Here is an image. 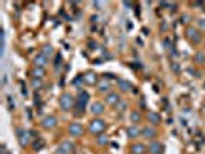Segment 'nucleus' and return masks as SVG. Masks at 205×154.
<instances>
[{"instance_id":"b1692460","label":"nucleus","mask_w":205,"mask_h":154,"mask_svg":"<svg viewBox=\"0 0 205 154\" xmlns=\"http://www.w3.org/2000/svg\"><path fill=\"white\" fill-rule=\"evenodd\" d=\"M82 79H83V77H82V76H77L76 79H74L73 80V85H76V86H79V85H82L80 82H82Z\"/></svg>"},{"instance_id":"6e6552de","label":"nucleus","mask_w":205,"mask_h":154,"mask_svg":"<svg viewBox=\"0 0 205 154\" xmlns=\"http://www.w3.org/2000/svg\"><path fill=\"white\" fill-rule=\"evenodd\" d=\"M120 102V96L116 94V92H110V94L106 96V103L108 105H117Z\"/></svg>"},{"instance_id":"9d476101","label":"nucleus","mask_w":205,"mask_h":154,"mask_svg":"<svg viewBox=\"0 0 205 154\" xmlns=\"http://www.w3.org/2000/svg\"><path fill=\"white\" fill-rule=\"evenodd\" d=\"M142 136L147 137V139H151V137L156 136V130L154 128H148V126H147V128L142 130Z\"/></svg>"},{"instance_id":"393cba45","label":"nucleus","mask_w":205,"mask_h":154,"mask_svg":"<svg viewBox=\"0 0 205 154\" xmlns=\"http://www.w3.org/2000/svg\"><path fill=\"white\" fill-rule=\"evenodd\" d=\"M127 108V102H119L117 103V111H122V110H125Z\"/></svg>"},{"instance_id":"dca6fc26","label":"nucleus","mask_w":205,"mask_h":154,"mask_svg":"<svg viewBox=\"0 0 205 154\" xmlns=\"http://www.w3.org/2000/svg\"><path fill=\"white\" fill-rule=\"evenodd\" d=\"M119 88H120V91H129V90H131V83H129L128 80H120V82H119Z\"/></svg>"},{"instance_id":"39448f33","label":"nucleus","mask_w":205,"mask_h":154,"mask_svg":"<svg viewBox=\"0 0 205 154\" xmlns=\"http://www.w3.org/2000/svg\"><path fill=\"white\" fill-rule=\"evenodd\" d=\"M187 37L191 40V42H194V43L201 40V36H199V32H197L196 28H188L187 29Z\"/></svg>"},{"instance_id":"7ed1b4c3","label":"nucleus","mask_w":205,"mask_h":154,"mask_svg":"<svg viewBox=\"0 0 205 154\" xmlns=\"http://www.w3.org/2000/svg\"><path fill=\"white\" fill-rule=\"evenodd\" d=\"M83 80H85V83H88V85H96V83H97V74H96L94 71H88L86 74L83 76Z\"/></svg>"},{"instance_id":"c85d7f7f","label":"nucleus","mask_w":205,"mask_h":154,"mask_svg":"<svg viewBox=\"0 0 205 154\" xmlns=\"http://www.w3.org/2000/svg\"><path fill=\"white\" fill-rule=\"evenodd\" d=\"M60 59H62V56L57 54V56H56V66H59V65H60Z\"/></svg>"},{"instance_id":"bb28decb","label":"nucleus","mask_w":205,"mask_h":154,"mask_svg":"<svg viewBox=\"0 0 205 154\" xmlns=\"http://www.w3.org/2000/svg\"><path fill=\"white\" fill-rule=\"evenodd\" d=\"M97 142H99V143H102V145H104V143L106 142V137H105V136H100V139L97 140Z\"/></svg>"},{"instance_id":"9b49d317","label":"nucleus","mask_w":205,"mask_h":154,"mask_svg":"<svg viewBox=\"0 0 205 154\" xmlns=\"http://www.w3.org/2000/svg\"><path fill=\"white\" fill-rule=\"evenodd\" d=\"M56 117H46L45 120H43V126H45V128H54V126H56Z\"/></svg>"},{"instance_id":"f3484780","label":"nucleus","mask_w":205,"mask_h":154,"mask_svg":"<svg viewBox=\"0 0 205 154\" xmlns=\"http://www.w3.org/2000/svg\"><path fill=\"white\" fill-rule=\"evenodd\" d=\"M148 119H150V122H151V123H159L160 122V116L158 114V112H150Z\"/></svg>"},{"instance_id":"a878e982","label":"nucleus","mask_w":205,"mask_h":154,"mask_svg":"<svg viewBox=\"0 0 205 154\" xmlns=\"http://www.w3.org/2000/svg\"><path fill=\"white\" fill-rule=\"evenodd\" d=\"M34 148L40 150V148H42V142H34Z\"/></svg>"},{"instance_id":"0eeeda50","label":"nucleus","mask_w":205,"mask_h":154,"mask_svg":"<svg viewBox=\"0 0 205 154\" xmlns=\"http://www.w3.org/2000/svg\"><path fill=\"white\" fill-rule=\"evenodd\" d=\"M148 151L151 153V154H160V153L163 151V146H162V143H159V142H153L151 145L148 146Z\"/></svg>"},{"instance_id":"f03ea898","label":"nucleus","mask_w":205,"mask_h":154,"mask_svg":"<svg viewBox=\"0 0 205 154\" xmlns=\"http://www.w3.org/2000/svg\"><path fill=\"white\" fill-rule=\"evenodd\" d=\"M73 105H74V99L71 94H63L60 97V106H62L63 111H70L73 108Z\"/></svg>"},{"instance_id":"7c9ffc66","label":"nucleus","mask_w":205,"mask_h":154,"mask_svg":"<svg viewBox=\"0 0 205 154\" xmlns=\"http://www.w3.org/2000/svg\"><path fill=\"white\" fill-rule=\"evenodd\" d=\"M56 154H66V153H65V151H62V150H60V148H59V150L56 151Z\"/></svg>"},{"instance_id":"1a4fd4ad","label":"nucleus","mask_w":205,"mask_h":154,"mask_svg":"<svg viewBox=\"0 0 205 154\" xmlns=\"http://www.w3.org/2000/svg\"><path fill=\"white\" fill-rule=\"evenodd\" d=\"M34 63H36L37 66H45V65L48 63V59H46V56H43V54H39L36 59H34Z\"/></svg>"},{"instance_id":"c756f323","label":"nucleus","mask_w":205,"mask_h":154,"mask_svg":"<svg viewBox=\"0 0 205 154\" xmlns=\"http://www.w3.org/2000/svg\"><path fill=\"white\" fill-rule=\"evenodd\" d=\"M171 66L174 68V71H176V72H179V65H177L176 62H174V63H171Z\"/></svg>"},{"instance_id":"cd10ccee","label":"nucleus","mask_w":205,"mask_h":154,"mask_svg":"<svg viewBox=\"0 0 205 154\" xmlns=\"http://www.w3.org/2000/svg\"><path fill=\"white\" fill-rule=\"evenodd\" d=\"M199 26H201L202 29H205V19H201L199 20Z\"/></svg>"},{"instance_id":"423d86ee","label":"nucleus","mask_w":205,"mask_h":154,"mask_svg":"<svg viewBox=\"0 0 205 154\" xmlns=\"http://www.w3.org/2000/svg\"><path fill=\"white\" fill-rule=\"evenodd\" d=\"M17 137H19V142H20V145H22V146H26V145H28V137H29V133L19 130Z\"/></svg>"},{"instance_id":"f257e3e1","label":"nucleus","mask_w":205,"mask_h":154,"mask_svg":"<svg viewBox=\"0 0 205 154\" xmlns=\"http://www.w3.org/2000/svg\"><path fill=\"white\" fill-rule=\"evenodd\" d=\"M105 130V122L102 119H94L91 120L90 123V133H93V134H102Z\"/></svg>"},{"instance_id":"20e7f679","label":"nucleus","mask_w":205,"mask_h":154,"mask_svg":"<svg viewBox=\"0 0 205 154\" xmlns=\"http://www.w3.org/2000/svg\"><path fill=\"white\" fill-rule=\"evenodd\" d=\"M70 134L71 136H76V137L82 136V134H83V126L79 125V123H73L70 126Z\"/></svg>"},{"instance_id":"412c9836","label":"nucleus","mask_w":205,"mask_h":154,"mask_svg":"<svg viewBox=\"0 0 205 154\" xmlns=\"http://www.w3.org/2000/svg\"><path fill=\"white\" fill-rule=\"evenodd\" d=\"M194 60H196V63H204V62H205V56L202 54V52H197Z\"/></svg>"},{"instance_id":"f8f14e48","label":"nucleus","mask_w":205,"mask_h":154,"mask_svg":"<svg viewBox=\"0 0 205 154\" xmlns=\"http://www.w3.org/2000/svg\"><path fill=\"white\" fill-rule=\"evenodd\" d=\"M59 148L62 150V151H65L66 154H71V153H73V150H74V145H73V143H70V142H63L62 145L59 146Z\"/></svg>"},{"instance_id":"5701e85b","label":"nucleus","mask_w":205,"mask_h":154,"mask_svg":"<svg viewBox=\"0 0 205 154\" xmlns=\"http://www.w3.org/2000/svg\"><path fill=\"white\" fill-rule=\"evenodd\" d=\"M32 86H34V88H40V86H42V80H40V79H34L32 80Z\"/></svg>"},{"instance_id":"4be33fe9","label":"nucleus","mask_w":205,"mask_h":154,"mask_svg":"<svg viewBox=\"0 0 205 154\" xmlns=\"http://www.w3.org/2000/svg\"><path fill=\"white\" fill-rule=\"evenodd\" d=\"M108 88H110V83L106 82H102V85H99V91H106Z\"/></svg>"},{"instance_id":"a211bd4d","label":"nucleus","mask_w":205,"mask_h":154,"mask_svg":"<svg viewBox=\"0 0 205 154\" xmlns=\"http://www.w3.org/2000/svg\"><path fill=\"white\" fill-rule=\"evenodd\" d=\"M42 54H43V56H46V57H50V56L53 54V48H51L50 45H45L43 48H42Z\"/></svg>"},{"instance_id":"6ab92c4d","label":"nucleus","mask_w":205,"mask_h":154,"mask_svg":"<svg viewBox=\"0 0 205 154\" xmlns=\"http://www.w3.org/2000/svg\"><path fill=\"white\" fill-rule=\"evenodd\" d=\"M140 119H142V116H140V112H131V122H134V123H137V122H140Z\"/></svg>"},{"instance_id":"ddd939ff","label":"nucleus","mask_w":205,"mask_h":154,"mask_svg":"<svg viewBox=\"0 0 205 154\" xmlns=\"http://www.w3.org/2000/svg\"><path fill=\"white\" fill-rule=\"evenodd\" d=\"M131 151L134 154H143V153H145V145H143V143H134Z\"/></svg>"},{"instance_id":"2eb2a0df","label":"nucleus","mask_w":205,"mask_h":154,"mask_svg":"<svg viewBox=\"0 0 205 154\" xmlns=\"http://www.w3.org/2000/svg\"><path fill=\"white\" fill-rule=\"evenodd\" d=\"M142 133L139 131V128H136V126H129L128 128V137H137V136H140Z\"/></svg>"},{"instance_id":"4468645a","label":"nucleus","mask_w":205,"mask_h":154,"mask_svg":"<svg viewBox=\"0 0 205 154\" xmlns=\"http://www.w3.org/2000/svg\"><path fill=\"white\" fill-rule=\"evenodd\" d=\"M91 112H93V114H100V112H104V105L99 103V102L93 103V106H91Z\"/></svg>"},{"instance_id":"aec40b11","label":"nucleus","mask_w":205,"mask_h":154,"mask_svg":"<svg viewBox=\"0 0 205 154\" xmlns=\"http://www.w3.org/2000/svg\"><path fill=\"white\" fill-rule=\"evenodd\" d=\"M32 76H34V77H43V76H45V71H43L42 68H36V69L32 71Z\"/></svg>"}]
</instances>
